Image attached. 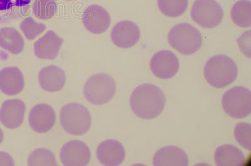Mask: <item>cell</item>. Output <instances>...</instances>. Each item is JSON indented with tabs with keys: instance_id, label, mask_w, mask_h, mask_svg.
<instances>
[{
	"instance_id": "cell-1",
	"label": "cell",
	"mask_w": 251,
	"mask_h": 166,
	"mask_svg": "<svg viewBox=\"0 0 251 166\" xmlns=\"http://www.w3.org/2000/svg\"><path fill=\"white\" fill-rule=\"evenodd\" d=\"M165 102L164 93L156 85L149 83L134 89L129 100L133 113L145 120L154 119L160 116L165 109Z\"/></svg>"
},
{
	"instance_id": "cell-2",
	"label": "cell",
	"mask_w": 251,
	"mask_h": 166,
	"mask_svg": "<svg viewBox=\"0 0 251 166\" xmlns=\"http://www.w3.org/2000/svg\"><path fill=\"white\" fill-rule=\"evenodd\" d=\"M203 75L210 86L223 89L236 80L238 68L234 60L228 56L215 55L206 62Z\"/></svg>"
},
{
	"instance_id": "cell-3",
	"label": "cell",
	"mask_w": 251,
	"mask_h": 166,
	"mask_svg": "<svg viewBox=\"0 0 251 166\" xmlns=\"http://www.w3.org/2000/svg\"><path fill=\"white\" fill-rule=\"evenodd\" d=\"M60 122L63 130L67 134L80 136L90 129L92 116L84 105L79 103H68L60 109Z\"/></svg>"
},
{
	"instance_id": "cell-4",
	"label": "cell",
	"mask_w": 251,
	"mask_h": 166,
	"mask_svg": "<svg viewBox=\"0 0 251 166\" xmlns=\"http://www.w3.org/2000/svg\"><path fill=\"white\" fill-rule=\"evenodd\" d=\"M170 47L183 55L196 53L202 46V36L199 30L187 23L173 26L168 35Z\"/></svg>"
},
{
	"instance_id": "cell-5",
	"label": "cell",
	"mask_w": 251,
	"mask_h": 166,
	"mask_svg": "<svg viewBox=\"0 0 251 166\" xmlns=\"http://www.w3.org/2000/svg\"><path fill=\"white\" fill-rule=\"evenodd\" d=\"M116 84L109 74L99 73L91 76L85 83L84 95L91 104L102 105L111 100L115 95Z\"/></svg>"
},
{
	"instance_id": "cell-6",
	"label": "cell",
	"mask_w": 251,
	"mask_h": 166,
	"mask_svg": "<svg viewBox=\"0 0 251 166\" xmlns=\"http://www.w3.org/2000/svg\"><path fill=\"white\" fill-rule=\"evenodd\" d=\"M222 105L225 113L230 118H247L251 111V93L250 89L237 86L228 90L224 94Z\"/></svg>"
},
{
	"instance_id": "cell-7",
	"label": "cell",
	"mask_w": 251,
	"mask_h": 166,
	"mask_svg": "<svg viewBox=\"0 0 251 166\" xmlns=\"http://www.w3.org/2000/svg\"><path fill=\"white\" fill-rule=\"evenodd\" d=\"M224 15L223 8L216 0H196L190 11L192 19L203 28L219 26Z\"/></svg>"
},
{
	"instance_id": "cell-8",
	"label": "cell",
	"mask_w": 251,
	"mask_h": 166,
	"mask_svg": "<svg viewBox=\"0 0 251 166\" xmlns=\"http://www.w3.org/2000/svg\"><path fill=\"white\" fill-rule=\"evenodd\" d=\"M180 68L178 57L171 51L163 50L154 53L150 62V69L155 77L170 79L176 75Z\"/></svg>"
},
{
	"instance_id": "cell-9",
	"label": "cell",
	"mask_w": 251,
	"mask_h": 166,
	"mask_svg": "<svg viewBox=\"0 0 251 166\" xmlns=\"http://www.w3.org/2000/svg\"><path fill=\"white\" fill-rule=\"evenodd\" d=\"M91 159L90 149L82 141H69L60 149V160L64 166H87Z\"/></svg>"
},
{
	"instance_id": "cell-10",
	"label": "cell",
	"mask_w": 251,
	"mask_h": 166,
	"mask_svg": "<svg viewBox=\"0 0 251 166\" xmlns=\"http://www.w3.org/2000/svg\"><path fill=\"white\" fill-rule=\"evenodd\" d=\"M111 39L114 46L119 48H131L135 46L140 40V28L133 22L123 20L113 26Z\"/></svg>"
},
{
	"instance_id": "cell-11",
	"label": "cell",
	"mask_w": 251,
	"mask_h": 166,
	"mask_svg": "<svg viewBox=\"0 0 251 166\" xmlns=\"http://www.w3.org/2000/svg\"><path fill=\"white\" fill-rule=\"evenodd\" d=\"M56 122V113L51 105L39 104L31 109L28 114V122L31 129L37 133L50 131Z\"/></svg>"
},
{
	"instance_id": "cell-12",
	"label": "cell",
	"mask_w": 251,
	"mask_h": 166,
	"mask_svg": "<svg viewBox=\"0 0 251 166\" xmlns=\"http://www.w3.org/2000/svg\"><path fill=\"white\" fill-rule=\"evenodd\" d=\"M26 105L19 98L4 101L0 107V123L6 129H15L23 124Z\"/></svg>"
},
{
	"instance_id": "cell-13",
	"label": "cell",
	"mask_w": 251,
	"mask_h": 166,
	"mask_svg": "<svg viewBox=\"0 0 251 166\" xmlns=\"http://www.w3.org/2000/svg\"><path fill=\"white\" fill-rule=\"evenodd\" d=\"M82 23L87 30L94 34L106 32L111 24V17L106 9L98 4H92L85 10Z\"/></svg>"
},
{
	"instance_id": "cell-14",
	"label": "cell",
	"mask_w": 251,
	"mask_h": 166,
	"mask_svg": "<svg viewBox=\"0 0 251 166\" xmlns=\"http://www.w3.org/2000/svg\"><path fill=\"white\" fill-rule=\"evenodd\" d=\"M126 152L122 143L115 139L102 141L96 149V158L104 166H116L125 161Z\"/></svg>"
},
{
	"instance_id": "cell-15",
	"label": "cell",
	"mask_w": 251,
	"mask_h": 166,
	"mask_svg": "<svg viewBox=\"0 0 251 166\" xmlns=\"http://www.w3.org/2000/svg\"><path fill=\"white\" fill-rule=\"evenodd\" d=\"M64 40L53 30H49L33 46L36 57L39 59H55L59 55Z\"/></svg>"
},
{
	"instance_id": "cell-16",
	"label": "cell",
	"mask_w": 251,
	"mask_h": 166,
	"mask_svg": "<svg viewBox=\"0 0 251 166\" xmlns=\"http://www.w3.org/2000/svg\"><path fill=\"white\" fill-rule=\"evenodd\" d=\"M25 87L24 73L17 67H7L0 71V91L4 95H17Z\"/></svg>"
},
{
	"instance_id": "cell-17",
	"label": "cell",
	"mask_w": 251,
	"mask_h": 166,
	"mask_svg": "<svg viewBox=\"0 0 251 166\" xmlns=\"http://www.w3.org/2000/svg\"><path fill=\"white\" fill-rule=\"evenodd\" d=\"M38 79L44 91L55 93L64 88L67 78L64 70L59 67L50 66L44 67L39 71Z\"/></svg>"
},
{
	"instance_id": "cell-18",
	"label": "cell",
	"mask_w": 251,
	"mask_h": 166,
	"mask_svg": "<svg viewBox=\"0 0 251 166\" xmlns=\"http://www.w3.org/2000/svg\"><path fill=\"white\" fill-rule=\"evenodd\" d=\"M32 0H0V24H8L30 13Z\"/></svg>"
},
{
	"instance_id": "cell-19",
	"label": "cell",
	"mask_w": 251,
	"mask_h": 166,
	"mask_svg": "<svg viewBox=\"0 0 251 166\" xmlns=\"http://www.w3.org/2000/svg\"><path fill=\"white\" fill-rule=\"evenodd\" d=\"M154 166H188V157L181 148L166 146L161 148L154 154Z\"/></svg>"
},
{
	"instance_id": "cell-20",
	"label": "cell",
	"mask_w": 251,
	"mask_h": 166,
	"mask_svg": "<svg viewBox=\"0 0 251 166\" xmlns=\"http://www.w3.org/2000/svg\"><path fill=\"white\" fill-rule=\"evenodd\" d=\"M215 164L219 166H241L246 162L243 152L234 145L224 144L217 147L214 154Z\"/></svg>"
},
{
	"instance_id": "cell-21",
	"label": "cell",
	"mask_w": 251,
	"mask_h": 166,
	"mask_svg": "<svg viewBox=\"0 0 251 166\" xmlns=\"http://www.w3.org/2000/svg\"><path fill=\"white\" fill-rule=\"evenodd\" d=\"M25 40L21 33L13 27L0 28V47L13 55L24 51Z\"/></svg>"
},
{
	"instance_id": "cell-22",
	"label": "cell",
	"mask_w": 251,
	"mask_h": 166,
	"mask_svg": "<svg viewBox=\"0 0 251 166\" xmlns=\"http://www.w3.org/2000/svg\"><path fill=\"white\" fill-rule=\"evenodd\" d=\"M230 17L235 25L241 28L251 25V3L250 0H239L230 11Z\"/></svg>"
},
{
	"instance_id": "cell-23",
	"label": "cell",
	"mask_w": 251,
	"mask_h": 166,
	"mask_svg": "<svg viewBox=\"0 0 251 166\" xmlns=\"http://www.w3.org/2000/svg\"><path fill=\"white\" fill-rule=\"evenodd\" d=\"M188 0H157L160 12L168 17H178L187 10Z\"/></svg>"
},
{
	"instance_id": "cell-24",
	"label": "cell",
	"mask_w": 251,
	"mask_h": 166,
	"mask_svg": "<svg viewBox=\"0 0 251 166\" xmlns=\"http://www.w3.org/2000/svg\"><path fill=\"white\" fill-rule=\"evenodd\" d=\"M58 10L55 0H35L33 4V15L38 19L47 20L54 17Z\"/></svg>"
},
{
	"instance_id": "cell-25",
	"label": "cell",
	"mask_w": 251,
	"mask_h": 166,
	"mask_svg": "<svg viewBox=\"0 0 251 166\" xmlns=\"http://www.w3.org/2000/svg\"><path fill=\"white\" fill-rule=\"evenodd\" d=\"M28 166H57V159L52 152L46 148H39L31 152L28 158Z\"/></svg>"
},
{
	"instance_id": "cell-26",
	"label": "cell",
	"mask_w": 251,
	"mask_h": 166,
	"mask_svg": "<svg viewBox=\"0 0 251 166\" xmlns=\"http://www.w3.org/2000/svg\"><path fill=\"white\" fill-rule=\"evenodd\" d=\"M20 28L26 39L33 40L46 30L47 26L46 24L38 23L32 17H29L20 23Z\"/></svg>"
},
{
	"instance_id": "cell-27",
	"label": "cell",
	"mask_w": 251,
	"mask_h": 166,
	"mask_svg": "<svg viewBox=\"0 0 251 166\" xmlns=\"http://www.w3.org/2000/svg\"><path fill=\"white\" fill-rule=\"evenodd\" d=\"M235 140L246 149H251V126L249 123H239L234 128Z\"/></svg>"
},
{
	"instance_id": "cell-28",
	"label": "cell",
	"mask_w": 251,
	"mask_h": 166,
	"mask_svg": "<svg viewBox=\"0 0 251 166\" xmlns=\"http://www.w3.org/2000/svg\"><path fill=\"white\" fill-rule=\"evenodd\" d=\"M240 50L248 58L251 57V30L245 31L237 40Z\"/></svg>"
},
{
	"instance_id": "cell-29",
	"label": "cell",
	"mask_w": 251,
	"mask_h": 166,
	"mask_svg": "<svg viewBox=\"0 0 251 166\" xmlns=\"http://www.w3.org/2000/svg\"><path fill=\"white\" fill-rule=\"evenodd\" d=\"M15 161L10 154L0 151V166H15Z\"/></svg>"
},
{
	"instance_id": "cell-30",
	"label": "cell",
	"mask_w": 251,
	"mask_h": 166,
	"mask_svg": "<svg viewBox=\"0 0 251 166\" xmlns=\"http://www.w3.org/2000/svg\"><path fill=\"white\" fill-rule=\"evenodd\" d=\"M4 140V132L1 128L0 127V145L1 144L2 142H3Z\"/></svg>"
},
{
	"instance_id": "cell-31",
	"label": "cell",
	"mask_w": 251,
	"mask_h": 166,
	"mask_svg": "<svg viewBox=\"0 0 251 166\" xmlns=\"http://www.w3.org/2000/svg\"><path fill=\"white\" fill-rule=\"evenodd\" d=\"M66 1H72V0H66Z\"/></svg>"
}]
</instances>
